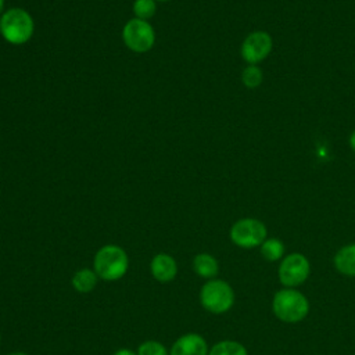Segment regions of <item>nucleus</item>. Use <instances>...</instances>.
I'll list each match as a JSON object with an SVG mask.
<instances>
[{
  "label": "nucleus",
  "instance_id": "obj_1",
  "mask_svg": "<svg viewBox=\"0 0 355 355\" xmlns=\"http://www.w3.org/2000/svg\"><path fill=\"white\" fill-rule=\"evenodd\" d=\"M33 18L24 8H8L0 17V33L10 44L21 46L28 43L33 35Z\"/></svg>",
  "mask_w": 355,
  "mask_h": 355
},
{
  "label": "nucleus",
  "instance_id": "obj_2",
  "mask_svg": "<svg viewBox=\"0 0 355 355\" xmlns=\"http://www.w3.org/2000/svg\"><path fill=\"white\" fill-rule=\"evenodd\" d=\"M272 311L275 316L284 323H298L306 318L309 302L301 291L284 287L275 293Z\"/></svg>",
  "mask_w": 355,
  "mask_h": 355
},
{
  "label": "nucleus",
  "instance_id": "obj_3",
  "mask_svg": "<svg viewBox=\"0 0 355 355\" xmlns=\"http://www.w3.org/2000/svg\"><path fill=\"white\" fill-rule=\"evenodd\" d=\"M93 266V270L100 279L114 282L123 277V275L128 272L129 259L123 248L108 244L96 252Z\"/></svg>",
  "mask_w": 355,
  "mask_h": 355
},
{
  "label": "nucleus",
  "instance_id": "obj_4",
  "mask_svg": "<svg viewBox=\"0 0 355 355\" xmlns=\"http://www.w3.org/2000/svg\"><path fill=\"white\" fill-rule=\"evenodd\" d=\"M202 308L211 313H225L234 304V291L232 286L220 279H209L200 291Z\"/></svg>",
  "mask_w": 355,
  "mask_h": 355
},
{
  "label": "nucleus",
  "instance_id": "obj_5",
  "mask_svg": "<svg viewBox=\"0 0 355 355\" xmlns=\"http://www.w3.org/2000/svg\"><path fill=\"white\" fill-rule=\"evenodd\" d=\"M122 40L133 53H147L155 43V32L148 21L132 18L123 25Z\"/></svg>",
  "mask_w": 355,
  "mask_h": 355
},
{
  "label": "nucleus",
  "instance_id": "obj_6",
  "mask_svg": "<svg viewBox=\"0 0 355 355\" xmlns=\"http://www.w3.org/2000/svg\"><path fill=\"white\" fill-rule=\"evenodd\" d=\"M266 226L255 218H243L230 227V240L241 248H254L266 240Z\"/></svg>",
  "mask_w": 355,
  "mask_h": 355
},
{
  "label": "nucleus",
  "instance_id": "obj_7",
  "mask_svg": "<svg viewBox=\"0 0 355 355\" xmlns=\"http://www.w3.org/2000/svg\"><path fill=\"white\" fill-rule=\"evenodd\" d=\"M279 280L284 287L294 288L301 286L311 273L308 258L300 252H291L283 258L279 266Z\"/></svg>",
  "mask_w": 355,
  "mask_h": 355
},
{
  "label": "nucleus",
  "instance_id": "obj_8",
  "mask_svg": "<svg viewBox=\"0 0 355 355\" xmlns=\"http://www.w3.org/2000/svg\"><path fill=\"white\" fill-rule=\"evenodd\" d=\"M272 46L273 42L268 32L255 31L244 39L240 53L243 60L248 62V65H257L269 55V53L272 51Z\"/></svg>",
  "mask_w": 355,
  "mask_h": 355
},
{
  "label": "nucleus",
  "instance_id": "obj_9",
  "mask_svg": "<svg viewBox=\"0 0 355 355\" xmlns=\"http://www.w3.org/2000/svg\"><path fill=\"white\" fill-rule=\"evenodd\" d=\"M208 345L202 336L187 333L173 343L169 355H208Z\"/></svg>",
  "mask_w": 355,
  "mask_h": 355
},
{
  "label": "nucleus",
  "instance_id": "obj_10",
  "mask_svg": "<svg viewBox=\"0 0 355 355\" xmlns=\"http://www.w3.org/2000/svg\"><path fill=\"white\" fill-rule=\"evenodd\" d=\"M150 270L155 280L161 283H166L175 279L178 273V265H176V261L169 254L159 252L151 259Z\"/></svg>",
  "mask_w": 355,
  "mask_h": 355
},
{
  "label": "nucleus",
  "instance_id": "obj_11",
  "mask_svg": "<svg viewBox=\"0 0 355 355\" xmlns=\"http://www.w3.org/2000/svg\"><path fill=\"white\" fill-rule=\"evenodd\" d=\"M334 266L340 273L355 277V243L347 244L336 252Z\"/></svg>",
  "mask_w": 355,
  "mask_h": 355
},
{
  "label": "nucleus",
  "instance_id": "obj_12",
  "mask_svg": "<svg viewBox=\"0 0 355 355\" xmlns=\"http://www.w3.org/2000/svg\"><path fill=\"white\" fill-rule=\"evenodd\" d=\"M193 269L198 276L209 280L218 275L219 265H218V261L211 254L201 252L194 257Z\"/></svg>",
  "mask_w": 355,
  "mask_h": 355
},
{
  "label": "nucleus",
  "instance_id": "obj_13",
  "mask_svg": "<svg viewBox=\"0 0 355 355\" xmlns=\"http://www.w3.org/2000/svg\"><path fill=\"white\" fill-rule=\"evenodd\" d=\"M97 273L92 269H80L72 277V286L79 293H90L97 284Z\"/></svg>",
  "mask_w": 355,
  "mask_h": 355
},
{
  "label": "nucleus",
  "instance_id": "obj_14",
  "mask_svg": "<svg viewBox=\"0 0 355 355\" xmlns=\"http://www.w3.org/2000/svg\"><path fill=\"white\" fill-rule=\"evenodd\" d=\"M259 247H261V255L269 262L279 261L284 254V244L282 240L276 237L266 239Z\"/></svg>",
  "mask_w": 355,
  "mask_h": 355
},
{
  "label": "nucleus",
  "instance_id": "obj_15",
  "mask_svg": "<svg viewBox=\"0 0 355 355\" xmlns=\"http://www.w3.org/2000/svg\"><path fill=\"white\" fill-rule=\"evenodd\" d=\"M208 355H248L245 347L239 341L223 340L216 343L208 352Z\"/></svg>",
  "mask_w": 355,
  "mask_h": 355
},
{
  "label": "nucleus",
  "instance_id": "obj_16",
  "mask_svg": "<svg viewBox=\"0 0 355 355\" xmlns=\"http://www.w3.org/2000/svg\"><path fill=\"white\" fill-rule=\"evenodd\" d=\"M263 80V73L258 65H248L241 72V82L248 89L258 87Z\"/></svg>",
  "mask_w": 355,
  "mask_h": 355
},
{
  "label": "nucleus",
  "instance_id": "obj_17",
  "mask_svg": "<svg viewBox=\"0 0 355 355\" xmlns=\"http://www.w3.org/2000/svg\"><path fill=\"white\" fill-rule=\"evenodd\" d=\"M155 11H157L155 0H135L133 1L135 18L148 21L154 17Z\"/></svg>",
  "mask_w": 355,
  "mask_h": 355
},
{
  "label": "nucleus",
  "instance_id": "obj_18",
  "mask_svg": "<svg viewBox=\"0 0 355 355\" xmlns=\"http://www.w3.org/2000/svg\"><path fill=\"white\" fill-rule=\"evenodd\" d=\"M137 355H168V352L161 343L148 340L140 344L137 349Z\"/></svg>",
  "mask_w": 355,
  "mask_h": 355
},
{
  "label": "nucleus",
  "instance_id": "obj_19",
  "mask_svg": "<svg viewBox=\"0 0 355 355\" xmlns=\"http://www.w3.org/2000/svg\"><path fill=\"white\" fill-rule=\"evenodd\" d=\"M112 355H137L136 352H133L132 349H128V348H121L118 351H115Z\"/></svg>",
  "mask_w": 355,
  "mask_h": 355
},
{
  "label": "nucleus",
  "instance_id": "obj_20",
  "mask_svg": "<svg viewBox=\"0 0 355 355\" xmlns=\"http://www.w3.org/2000/svg\"><path fill=\"white\" fill-rule=\"evenodd\" d=\"M349 146H351V148H352V151H355V130L351 133V136H349Z\"/></svg>",
  "mask_w": 355,
  "mask_h": 355
},
{
  "label": "nucleus",
  "instance_id": "obj_21",
  "mask_svg": "<svg viewBox=\"0 0 355 355\" xmlns=\"http://www.w3.org/2000/svg\"><path fill=\"white\" fill-rule=\"evenodd\" d=\"M3 10H4V0H0V14L3 12Z\"/></svg>",
  "mask_w": 355,
  "mask_h": 355
},
{
  "label": "nucleus",
  "instance_id": "obj_22",
  "mask_svg": "<svg viewBox=\"0 0 355 355\" xmlns=\"http://www.w3.org/2000/svg\"><path fill=\"white\" fill-rule=\"evenodd\" d=\"M8 355H28V354H24V352H11Z\"/></svg>",
  "mask_w": 355,
  "mask_h": 355
},
{
  "label": "nucleus",
  "instance_id": "obj_23",
  "mask_svg": "<svg viewBox=\"0 0 355 355\" xmlns=\"http://www.w3.org/2000/svg\"><path fill=\"white\" fill-rule=\"evenodd\" d=\"M155 1H169V0H155Z\"/></svg>",
  "mask_w": 355,
  "mask_h": 355
},
{
  "label": "nucleus",
  "instance_id": "obj_24",
  "mask_svg": "<svg viewBox=\"0 0 355 355\" xmlns=\"http://www.w3.org/2000/svg\"><path fill=\"white\" fill-rule=\"evenodd\" d=\"M0 340H1V336H0Z\"/></svg>",
  "mask_w": 355,
  "mask_h": 355
}]
</instances>
